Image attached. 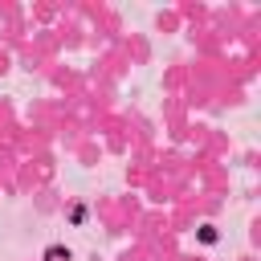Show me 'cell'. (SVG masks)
Segmentation results:
<instances>
[{
    "mask_svg": "<svg viewBox=\"0 0 261 261\" xmlns=\"http://www.w3.org/2000/svg\"><path fill=\"white\" fill-rule=\"evenodd\" d=\"M45 261H69V249H57V245H53V249L45 253Z\"/></svg>",
    "mask_w": 261,
    "mask_h": 261,
    "instance_id": "6da1fadb",
    "label": "cell"
}]
</instances>
